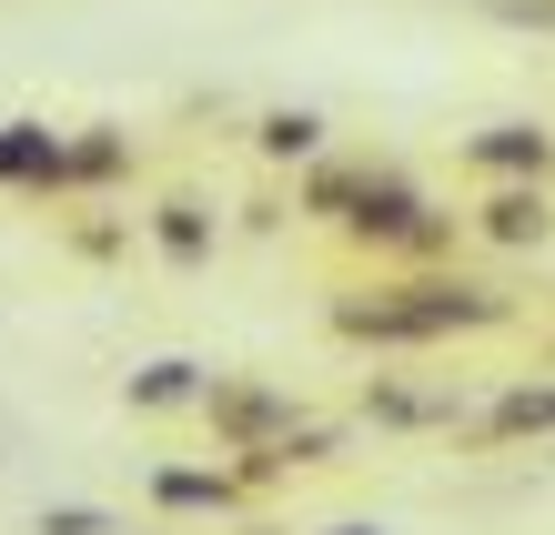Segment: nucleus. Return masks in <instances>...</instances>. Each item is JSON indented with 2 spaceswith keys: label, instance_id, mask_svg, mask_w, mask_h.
Instances as JSON below:
<instances>
[{
  "label": "nucleus",
  "instance_id": "nucleus-1",
  "mask_svg": "<svg viewBox=\"0 0 555 535\" xmlns=\"http://www.w3.org/2000/svg\"><path fill=\"white\" fill-rule=\"evenodd\" d=\"M505 314L515 304L495 283L444 273V263L395 273V283H364V293H334V333H344V344H454V333H485Z\"/></svg>",
  "mask_w": 555,
  "mask_h": 535
},
{
  "label": "nucleus",
  "instance_id": "nucleus-2",
  "mask_svg": "<svg viewBox=\"0 0 555 535\" xmlns=\"http://www.w3.org/2000/svg\"><path fill=\"white\" fill-rule=\"evenodd\" d=\"M203 424L243 455V475H283V464H334V434L304 424L273 384H243V374H212L203 384Z\"/></svg>",
  "mask_w": 555,
  "mask_h": 535
},
{
  "label": "nucleus",
  "instance_id": "nucleus-3",
  "mask_svg": "<svg viewBox=\"0 0 555 535\" xmlns=\"http://www.w3.org/2000/svg\"><path fill=\"white\" fill-rule=\"evenodd\" d=\"M344 243H364V253H384V263H404V273H424V263H444L454 253V222L444 203H424V192L395 173V162H364V182H353V213L334 222Z\"/></svg>",
  "mask_w": 555,
  "mask_h": 535
},
{
  "label": "nucleus",
  "instance_id": "nucleus-4",
  "mask_svg": "<svg viewBox=\"0 0 555 535\" xmlns=\"http://www.w3.org/2000/svg\"><path fill=\"white\" fill-rule=\"evenodd\" d=\"M61 173H72V131L0 122V192H61Z\"/></svg>",
  "mask_w": 555,
  "mask_h": 535
},
{
  "label": "nucleus",
  "instance_id": "nucleus-5",
  "mask_svg": "<svg viewBox=\"0 0 555 535\" xmlns=\"http://www.w3.org/2000/svg\"><path fill=\"white\" fill-rule=\"evenodd\" d=\"M475 173H495V182H545L555 173V131L545 122H495V131H475L465 142Z\"/></svg>",
  "mask_w": 555,
  "mask_h": 535
},
{
  "label": "nucleus",
  "instance_id": "nucleus-6",
  "mask_svg": "<svg viewBox=\"0 0 555 535\" xmlns=\"http://www.w3.org/2000/svg\"><path fill=\"white\" fill-rule=\"evenodd\" d=\"M475 232H485V243H505V253L545 243V232H555V203H545V182H495V192L475 203Z\"/></svg>",
  "mask_w": 555,
  "mask_h": 535
},
{
  "label": "nucleus",
  "instance_id": "nucleus-7",
  "mask_svg": "<svg viewBox=\"0 0 555 535\" xmlns=\"http://www.w3.org/2000/svg\"><path fill=\"white\" fill-rule=\"evenodd\" d=\"M152 495H162V506H182V515H233L243 495H253V475H243V464H212V475H192V464H162Z\"/></svg>",
  "mask_w": 555,
  "mask_h": 535
},
{
  "label": "nucleus",
  "instance_id": "nucleus-8",
  "mask_svg": "<svg viewBox=\"0 0 555 535\" xmlns=\"http://www.w3.org/2000/svg\"><path fill=\"white\" fill-rule=\"evenodd\" d=\"M485 445H526V434H555V384H505L495 405L475 415Z\"/></svg>",
  "mask_w": 555,
  "mask_h": 535
},
{
  "label": "nucleus",
  "instance_id": "nucleus-9",
  "mask_svg": "<svg viewBox=\"0 0 555 535\" xmlns=\"http://www.w3.org/2000/svg\"><path fill=\"white\" fill-rule=\"evenodd\" d=\"M121 173H132V142H121L112 122L72 131V173H61V192H91V182H121Z\"/></svg>",
  "mask_w": 555,
  "mask_h": 535
},
{
  "label": "nucleus",
  "instance_id": "nucleus-10",
  "mask_svg": "<svg viewBox=\"0 0 555 535\" xmlns=\"http://www.w3.org/2000/svg\"><path fill=\"white\" fill-rule=\"evenodd\" d=\"M152 232H162V253H172V263H203V253H212V213L192 203V192L152 203Z\"/></svg>",
  "mask_w": 555,
  "mask_h": 535
},
{
  "label": "nucleus",
  "instance_id": "nucleus-11",
  "mask_svg": "<svg viewBox=\"0 0 555 535\" xmlns=\"http://www.w3.org/2000/svg\"><path fill=\"white\" fill-rule=\"evenodd\" d=\"M364 415H374V424H454V415H465V394H404V384H374Z\"/></svg>",
  "mask_w": 555,
  "mask_h": 535
},
{
  "label": "nucleus",
  "instance_id": "nucleus-12",
  "mask_svg": "<svg viewBox=\"0 0 555 535\" xmlns=\"http://www.w3.org/2000/svg\"><path fill=\"white\" fill-rule=\"evenodd\" d=\"M162 405H203V364H142L132 374V415H162Z\"/></svg>",
  "mask_w": 555,
  "mask_h": 535
},
{
  "label": "nucleus",
  "instance_id": "nucleus-13",
  "mask_svg": "<svg viewBox=\"0 0 555 535\" xmlns=\"http://www.w3.org/2000/svg\"><path fill=\"white\" fill-rule=\"evenodd\" d=\"M253 142H263L273 162H313L323 152V122L313 112H263V122H253Z\"/></svg>",
  "mask_w": 555,
  "mask_h": 535
},
{
  "label": "nucleus",
  "instance_id": "nucleus-14",
  "mask_svg": "<svg viewBox=\"0 0 555 535\" xmlns=\"http://www.w3.org/2000/svg\"><path fill=\"white\" fill-rule=\"evenodd\" d=\"M505 21H535V30H555V0H495Z\"/></svg>",
  "mask_w": 555,
  "mask_h": 535
},
{
  "label": "nucleus",
  "instance_id": "nucleus-15",
  "mask_svg": "<svg viewBox=\"0 0 555 535\" xmlns=\"http://www.w3.org/2000/svg\"><path fill=\"white\" fill-rule=\"evenodd\" d=\"M323 535H374V525H323Z\"/></svg>",
  "mask_w": 555,
  "mask_h": 535
}]
</instances>
